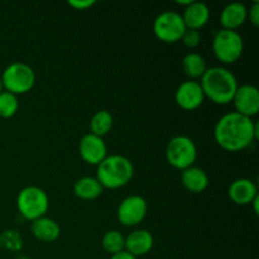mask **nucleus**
<instances>
[{
  "mask_svg": "<svg viewBox=\"0 0 259 259\" xmlns=\"http://www.w3.org/2000/svg\"><path fill=\"white\" fill-rule=\"evenodd\" d=\"M258 137V125L252 120L230 111L218 120L214 128L215 142L228 152H239L248 148Z\"/></svg>",
  "mask_w": 259,
  "mask_h": 259,
  "instance_id": "1",
  "label": "nucleus"
},
{
  "mask_svg": "<svg viewBox=\"0 0 259 259\" xmlns=\"http://www.w3.org/2000/svg\"><path fill=\"white\" fill-rule=\"evenodd\" d=\"M200 85L205 98L218 105L232 103L238 89V80L232 71L225 67H207L206 72L200 78Z\"/></svg>",
  "mask_w": 259,
  "mask_h": 259,
  "instance_id": "2",
  "label": "nucleus"
},
{
  "mask_svg": "<svg viewBox=\"0 0 259 259\" xmlns=\"http://www.w3.org/2000/svg\"><path fill=\"white\" fill-rule=\"evenodd\" d=\"M134 167L131 159L121 154H110L98 166L96 180L104 189L115 190L132 181Z\"/></svg>",
  "mask_w": 259,
  "mask_h": 259,
  "instance_id": "3",
  "label": "nucleus"
},
{
  "mask_svg": "<svg viewBox=\"0 0 259 259\" xmlns=\"http://www.w3.org/2000/svg\"><path fill=\"white\" fill-rule=\"evenodd\" d=\"M0 80L5 91L18 96L34 88L37 76L34 70L27 63L13 62L4 68Z\"/></svg>",
  "mask_w": 259,
  "mask_h": 259,
  "instance_id": "4",
  "label": "nucleus"
},
{
  "mask_svg": "<svg viewBox=\"0 0 259 259\" xmlns=\"http://www.w3.org/2000/svg\"><path fill=\"white\" fill-rule=\"evenodd\" d=\"M50 207V200L43 189L38 186H27L17 196V209L24 219L34 222L46 217Z\"/></svg>",
  "mask_w": 259,
  "mask_h": 259,
  "instance_id": "5",
  "label": "nucleus"
},
{
  "mask_svg": "<svg viewBox=\"0 0 259 259\" xmlns=\"http://www.w3.org/2000/svg\"><path fill=\"white\" fill-rule=\"evenodd\" d=\"M244 51V40L237 30L220 29L212 39V52L220 62L232 65L237 62Z\"/></svg>",
  "mask_w": 259,
  "mask_h": 259,
  "instance_id": "6",
  "label": "nucleus"
},
{
  "mask_svg": "<svg viewBox=\"0 0 259 259\" xmlns=\"http://www.w3.org/2000/svg\"><path fill=\"white\" fill-rule=\"evenodd\" d=\"M166 158L174 168L180 171L190 168L197 159L196 144L187 136L174 137L166 147Z\"/></svg>",
  "mask_w": 259,
  "mask_h": 259,
  "instance_id": "7",
  "label": "nucleus"
},
{
  "mask_svg": "<svg viewBox=\"0 0 259 259\" xmlns=\"http://www.w3.org/2000/svg\"><path fill=\"white\" fill-rule=\"evenodd\" d=\"M186 27L181 14L167 10L157 15L153 22V33L157 39L163 43H176L181 40Z\"/></svg>",
  "mask_w": 259,
  "mask_h": 259,
  "instance_id": "8",
  "label": "nucleus"
},
{
  "mask_svg": "<svg viewBox=\"0 0 259 259\" xmlns=\"http://www.w3.org/2000/svg\"><path fill=\"white\" fill-rule=\"evenodd\" d=\"M147 212H148V204L146 199L139 195H132L120 202L116 217L124 227H136L143 222Z\"/></svg>",
  "mask_w": 259,
  "mask_h": 259,
  "instance_id": "9",
  "label": "nucleus"
},
{
  "mask_svg": "<svg viewBox=\"0 0 259 259\" xmlns=\"http://www.w3.org/2000/svg\"><path fill=\"white\" fill-rule=\"evenodd\" d=\"M232 103L235 111L247 118L257 115L259 111V90L252 83H243L238 86Z\"/></svg>",
  "mask_w": 259,
  "mask_h": 259,
  "instance_id": "10",
  "label": "nucleus"
},
{
  "mask_svg": "<svg viewBox=\"0 0 259 259\" xmlns=\"http://www.w3.org/2000/svg\"><path fill=\"white\" fill-rule=\"evenodd\" d=\"M80 157L85 163L98 167L108 156V147L104 138L95 134L86 133L78 143Z\"/></svg>",
  "mask_w": 259,
  "mask_h": 259,
  "instance_id": "11",
  "label": "nucleus"
},
{
  "mask_svg": "<svg viewBox=\"0 0 259 259\" xmlns=\"http://www.w3.org/2000/svg\"><path fill=\"white\" fill-rule=\"evenodd\" d=\"M204 100V91H202L199 81H184L182 83H180L175 93V101L182 110H196L202 105Z\"/></svg>",
  "mask_w": 259,
  "mask_h": 259,
  "instance_id": "12",
  "label": "nucleus"
},
{
  "mask_svg": "<svg viewBox=\"0 0 259 259\" xmlns=\"http://www.w3.org/2000/svg\"><path fill=\"white\" fill-rule=\"evenodd\" d=\"M229 199L239 206L250 205L259 196L255 182L249 179H238L230 184L228 189Z\"/></svg>",
  "mask_w": 259,
  "mask_h": 259,
  "instance_id": "13",
  "label": "nucleus"
},
{
  "mask_svg": "<svg viewBox=\"0 0 259 259\" xmlns=\"http://www.w3.org/2000/svg\"><path fill=\"white\" fill-rule=\"evenodd\" d=\"M186 29L200 30L210 19V8L202 2H194L187 5L181 14Z\"/></svg>",
  "mask_w": 259,
  "mask_h": 259,
  "instance_id": "14",
  "label": "nucleus"
},
{
  "mask_svg": "<svg viewBox=\"0 0 259 259\" xmlns=\"http://www.w3.org/2000/svg\"><path fill=\"white\" fill-rule=\"evenodd\" d=\"M248 20V8L243 3L233 2L225 5L220 13L223 29L237 30Z\"/></svg>",
  "mask_w": 259,
  "mask_h": 259,
  "instance_id": "15",
  "label": "nucleus"
},
{
  "mask_svg": "<svg viewBox=\"0 0 259 259\" xmlns=\"http://www.w3.org/2000/svg\"><path fill=\"white\" fill-rule=\"evenodd\" d=\"M153 235L146 229L133 230L125 238V250L136 258L148 254L153 248Z\"/></svg>",
  "mask_w": 259,
  "mask_h": 259,
  "instance_id": "16",
  "label": "nucleus"
},
{
  "mask_svg": "<svg viewBox=\"0 0 259 259\" xmlns=\"http://www.w3.org/2000/svg\"><path fill=\"white\" fill-rule=\"evenodd\" d=\"M32 234L35 239L43 243H52L60 238L61 228L56 220L52 218L42 217L32 222Z\"/></svg>",
  "mask_w": 259,
  "mask_h": 259,
  "instance_id": "17",
  "label": "nucleus"
},
{
  "mask_svg": "<svg viewBox=\"0 0 259 259\" xmlns=\"http://www.w3.org/2000/svg\"><path fill=\"white\" fill-rule=\"evenodd\" d=\"M181 182L187 191L201 194L209 187V176L202 168L192 166L181 171Z\"/></svg>",
  "mask_w": 259,
  "mask_h": 259,
  "instance_id": "18",
  "label": "nucleus"
},
{
  "mask_svg": "<svg viewBox=\"0 0 259 259\" xmlns=\"http://www.w3.org/2000/svg\"><path fill=\"white\" fill-rule=\"evenodd\" d=\"M103 190L104 187L96 180V177H81L73 184V194H75V196L81 200H85V201H93V200L98 199L103 194Z\"/></svg>",
  "mask_w": 259,
  "mask_h": 259,
  "instance_id": "19",
  "label": "nucleus"
},
{
  "mask_svg": "<svg viewBox=\"0 0 259 259\" xmlns=\"http://www.w3.org/2000/svg\"><path fill=\"white\" fill-rule=\"evenodd\" d=\"M182 70L187 77L191 78L192 81H196L197 78H201L206 72V61L200 53L190 52L182 58Z\"/></svg>",
  "mask_w": 259,
  "mask_h": 259,
  "instance_id": "20",
  "label": "nucleus"
},
{
  "mask_svg": "<svg viewBox=\"0 0 259 259\" xmlns=\"http://www.w3.org/2000/svg\"><path fill=\"white\" fill-rule=\"evenodd\" d=\"M113 124L114 118L108 110H99L94 114L90 120V133L104 138L111 131Z\"/></svg>",
  "mask_w": 259,
  "mask_h": 259,
  "instance_id": "21",
  "label": "nucleus"
},
{
  "mask_svg": "<svg viewBox=\"0 0 259 259\" xmlns=\"http://www.w3.org/2000/svg\"><path fill=\"white\" fill-rule=\"evenodd\" d=\"M103 249L110 255L125 250V237L118 230H108L101 239Z\"/></svg>",
  "mask_w": 259,
  "mask_h": 259,
  "instance_id": "22",
  "label": "nucleus"
},
{
  "mask_svg": "<svg viewBox=\"0 0 259 259\" xmlns=\"http://www.w3.org/2000/svg\"><path fill=\"white\" fill-rule=\"evenodd\" d=\"M0 247L12 253H19L23 249V238L19 232L8 229L0 234Z\"/></svg>",
  "mask_w": 259,
  "mask_h": 259,
  "instance_id": "23",
  "label": "nucleus"
},
{
  "mask_svg": "<svg viewBox=\"0 0 259 259\" xmlns=\"http://www.w3.org/2000/svg\"><path fill=\"white\" fill-rule=\"evenodd\" d=\"M18 109H19L18 96L3 90L0 93V118H12V116H14L17 114Z\"/></svg>",
  "mask_w": 259,
  "mask_h": 259,
  "instance_id": "24",
  "label": "nucleus"
},
{
  "mask_svg": "<svg viewBox=\"0 0 259 259\" xmlns=\"http://www.w3.org/2000/svg\"><path fill=\"white\" fill-rule=\"evenodd\" d=\"M181 42L184 43L186 47L195 48L200 45V42H201V35H200L199 30L186 29L185 30L184 35H182Z\"/></svg>",
  "mask_w": 259,
  "mask_h": 259,
  "instance_id": "25",
  "label": "nucleus"
},
{
  "mask_svg": "<svg viewBox=\"0 0 259 259\" xmlns=\"http://www.w3.org/2000/svg\"><path fill=\"white\" fill-rule=\"evenodd\" d=\"M248 19L254 27L259 25V2H253L248 9Z\"/></svg>",
  "mask_w": 259,
  "mask_h": 259,
  "instance_id": "26",
  "label": "nucleus"
},
{
  "mask_svg": "<svg viewBox=\"0 0 259 259\" xmlns=\"http://www.w3.org/2000/svg\"><path fill=\"white\" fill-rule=\"evenodd\" d=\"M95 4L94 0H70L68 5L76 10H86Z\"/></svg>",
  "mask_w": 259,
  "mask_h": 259,
  "instance_id": "27",
  "label": "nucleus"
},
{
  "mask_svg": "<svg viewBox=\"0 0 259 259\" xmlns=\"http://www.w3.org/2000/svg\"><path fill=\"white\" fill-rule=\"evenodd\" d=\"M110 259H137L136 257H133L132 254H129L126 250H123V252L120 253H116V254L111 255Z\"/></svg>",
  "mask_w": 259,
  "mask_h": 259,
  "instance_id": "28",
  "label": "nucleus"
},
{
  "mask_svg": "<svg viewBox=\"0 0 259 259\" xmlns=\"http://www.w3.org/2000/svg\"><path fill=\"white\" fill-rule=\"evenodd\" d=\"M250 205H253V210H254V214L258 215L259 214V209H258V205H259V196L257 197V199L254 200V201L252 202Z\"/></svg>",
  "mask_w": 259,
  "mask_h": 259,
  "instance_id": "29",
  "label": "nucleus"
},
{
  "mask_svg": "<svg viewBox=\"0 0 259 259\" xmlns=\"http://www.w3.org/2000/svg\"><path fill=\"white\" fill-rule=\"evenodd\" d=\"M192 0H176V4L179 5H184L185 8L187 7V5H190V3H191Z\"/></svg>",
  "mask_w": 259,
  "mask_h": 259,
  "instance_id": "30",
  "label": "nucleus"
},
{
  "mask_svg": "<svg viewBox=\"0 0 259 259\" xmlns=\"http://www.w3.org/2000/svg\"><path fill=\"white\" fill-rule=\"evenodd\" d=\"M15 259H30V258L27 257V255H24V254H19V255H17V258Z\"/></svg>",
  "mask_w": 259,
  "mask_h": 259,
  "instance_id": "31",
  "label": "nucleus"
},
{
  "mask_svg": "<svg viewBox=\"0 0 259 259\" xmlns=\"http://www.w3.org/2000/svg\"><path fill=\"white\" fill-rule=\"evenodd\" d=\"M3 91V85H2V80H0V93Z\"/></svg>",
  "mask_w": 259,
  "mask_h": 259,
  "instance_id": "32",
  "label": "nucleus"
}]
</instances>
